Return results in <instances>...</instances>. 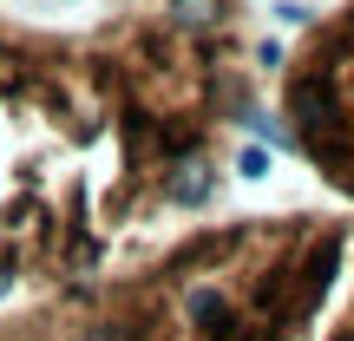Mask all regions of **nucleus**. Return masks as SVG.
Returning <instances> with one entry per match:
<instances>
[{"instance_id": "nucleus-4", "label": "nucleus", "mask_w": 354, "mask_h": 341, "mask_svg": "<svg viewBox=\"0 0 354 341\" xmlns=\"http://www.w3.org/2000/svg\"><path fill=\"white\" fill-rule=\"evenodd\" d=\"M0 341H53V329L39 308H13V315H0Z\"/></svg>"}, {"instance_id": "nucleus-3", "label": "nucleus", "mask_w": 354, "mask_h": 341, "mask_svg": "<svg viewBox=\"0 0 354 341\" xmlns=\"http://www.w3.org/2000/svg\"><path fill=\"white\" fill-rule=\"evenodd\" d=\"M276 118L289 151L354 210V0L308 20L276 66Z\"/></svg>"}, {"instance_id": "nucleus-5", "label": "nucleus", "mask_w": 354, "mask_h": 341, "mask_svg": "<svg viewBox=\"0 0 354 341\" xmlns=\"http://www.w3.org/2000/svg\"><path fill=\"white\" fill-rule=\"evenodd\" d=\"M118 7H138V0H118Z\"/></svg>"}, {"instance_id": "nucleus-2", "label": "nucleus", "mask_w": 354, "mask_h": 341, "mask_svg": "<svg viewBox=\"0 0 354 341\" xmlns=\"http://www.w3.org/2000/svg\"><path fill=\"white\" fill-rule=\"evenodd\" d=\"M39 315L53 341H354V210L295 203L177 230Z\"/></svg>"}, {"instance_id": "nucleus-1", "label": "nucleus", "mask_w": 354, "mask_h": 341, "mask_svg": "<svg viewBox=\"0 0 354 341\" xmlns=\"http://www.w3.org/2000/svg\"><path fill=\"white\" fill-rule=\"evenodd\" d=\"M250 0L0 13V315L105 282L216 190L256 105Z\"/></svg>"}]
</instances>
